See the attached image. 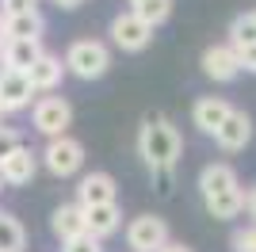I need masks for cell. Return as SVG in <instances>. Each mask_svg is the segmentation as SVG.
<instances>
[{
	"mask_svg": "<svg viewBox=\"0 0 256 252\" xmlns=\"http://www.w3.org/2000/svg\"><path fill=\"white\" fill-rule=\"evenodd\" d=\"M180 149H184V142H180V134H176V126L164 115H146L142 118L138 153H142V160L150 164V172H157V168H176Z\"/></svg>",
	"mask_w": 256,
	"mask_h": 252,
	"instance_id": "6da1fadb",
	"label": "cell"
},
{
	"mask_svg": "<svg viewBox=\"0 0 256 252\" xmlns=\"http://www.w3.org/2000/svg\"><path fill=\"white\" fill-rule=\"evenodd\" d=\"M111 65V50L96 38H76L65 50V73L80 76V80H100Z\"/></svg>",
	"mask_w": 256,
	"mask_h": 252,
	"instance_id": "7a4b0ae2",
	"label": "cell"
},
{
	"mask_svg": "<svg viewBox=\"0 0 256 252\" xmlns=\"http://www.w3.org/2000/svg\"><path fill=\"white\" fill-rule=\"evenodd\" d=\"M31 122L38 134H46V142L50 138H65L69 126H73V107H69L65 96H42L31 107Z\"/></svg>",
	"mask_w": 256,
	"mask_h": 252,
	"instance_id": "3957f363",
	"label": "cell"
},
{
	"mask_svg": "<svg viewBox=\"0 0 256 252\" xmlns=\"http://www.w3.org/2000/svg\"><path fill=\"white\" fill-rule=\"evenodd\" d=\"M42 157V164H46V172H54V176H76L80 172V164H84V146L76 142V138H50L46 142V149L38 153Z\"/></svg>",
	"mask_w": 256,
	"mask_h": 252,
	"instance_id": "277c9868",
	"label": "cell"
},
{
	"mask_svg": "<svg viewBox=\"0 0 256 252\" xmlns=\"http://www.w3.org/2000/svg\"><path fill=\"white\" fill-rule=\"evenodd\" d=\"M168 244V226L157 214H142L126 226V248L130 252H160Z\"/></svg>",
	"mask_w": 256,
	"mask_h": 252,
	"instance_id": "5b68a950",
	"label": "cell"
},
{
	"mask_svg": "<svg viewBox=\"0 0 256 252\" xmlns=\"http://www.w3.org/2000/svg\"><path fill=\"white\" fill-rule=\"evenodd\" d=\"M111 42L126 54H138L153 42V27L146 20H138L134 12H118L115 20H111Z\"/></svg>",
	"mask_w": 256,
	"mask_h": 252,
	"instance_id": "8992f818",
	"label": "cell"
},
{
	"mask_svg": "<svg viewBox=\"0 0 256 252\" xmlns=\"http://www.w3.org/2000/svg\"><path fill=\"white\" fill-rule=\"evenodd\" d=\"M34 172H38V153L27 146H20L12 157L0 160V184H8V188H23V184H31Z\"/></svg>",
	"mask_w": 256,
	"mask_h": 252,
	"instance_id": "52a82bcc",
	"label": "cell"
},
{
	"mask_svg": "<svg viewBox=\"0 0 256 252\" xmlns=\"http://www.w3.org/2000/svg\"><path fill=\"white\" fill-rule=\"evenodd\" d=\"M199 191H203V202H210V199L241 191V180H237V172L230 164H206L199 172Z\"/></svg>",
	"mask_w": 256,
	"mask_h": 252,
	"instance_id": "ba28073f",
	"label": "cell"
},
{
	"mask_svg": "<svg viewBox=\"0 0 256 252\" xmlns=\"http://www.w3.org/2000/svg\"><path fill=\"white\" fill-rule=\"evenodd\" d=\"M31 96H34V88H31V80H27V73L0 69V107H4V115L31 107Z\"/></svg>",
	"mask_w": 256,
	"mask_h": 252,
	"instance_id": "9c48e42d",
	"label": "cell"
},
{
	"mask_svg": "<svg viewBox=\"0 0 256 252\" xmlns=\"http://www.w3.org/2000/svg\"><path fill=\"white\" fill-rule=\"evenodd\" d=\"M214 142H218L226 153H237V149H245L248 142H252V118H248L245 111H237V107H234V111H230V118L218 126Z\"/></svg>",
	"mask_w": 256,
	"mask_h": 252,
	"instance_id": "30bf717a",
	"label": "cell"
},
{
	"mask_svg": "<svg viewBox=\"0 0 256 252\" xmlns=\"http://www.w3.org/2000/svg\"><path fill=\"white\" fill-rule=\"evenodd\" d=\"M104 202H115V180L107 172H88L80 184H76V206H104Z\"/></svg>",
	"mask_w": 256,
	"mask_h": 252,
	"instance_id": "8fae6325",
	"label": "cell"
},
{
	"mask_svg": "<svg viewBox=\"0 0 256 252\" xmlns=\"http://www.w3.org/2000/svg\"><path fill=\"white\" fill-rule=\"evenodd\" d=\"M230 111H234V107L226 104L222 96H199L195 107H192V122L199 126L203 134H218V126L230 118Z\"/></svg>",
	"mask_w": 256,
	"mask_h": 252,
	"instance_id": "7c38bea8",
	"label": "cell"
},
{
	"mask_svg": "<svg viewBox=\"0 0 256 252\" xmlns=\"http://www.w3.org/2000/svg\"><path fill=\"white\" fill-rule=\"evenodd\" d=\"M203 73L210 76V80H222V84H230L237 73H241L237 54H234L230 42H226V46H206L203 50Z\"/></svg>",
	"mask_w": 256,
	"mask_h": 252,
	"instance_id": "4fadbf2b",
	"label": "cell"
},
{
	"mask_svg": "<svg viewBox=\"0 0 256 252\" xmlns=\"http://www.w3.org/2000/svg\"><path fill=\"white\" fill-rule=\"evenodd\" d=\"M80 210H84V206H80ZM118 226H122V210H118V202H104V206H88L84 210V233H88V237H96V241L111 237Z\"/></svg>",
	"mask_w": 256,
	"mask_h": 252,
	"instance_id": "5bb4252c",
	"label": "cell"
},
{
	"mask_svg": "<svg viewBox=\"0 0 256 252\" xmlns=\"http://www.w3.org/2000/svg\"><path fill=\"white\" fill-rule=\"evenodd\" d=\"M50 230L58 241H76V237H84V210L76 206V202H62V206L50 214Z\"/></svg>",
	"mask_w": 256,
	"mask_h": 252,
	"instance_id": "9a60e30c",
	"label": "cell"
},
{
	"mask_svg": "<svg viewBox=\"0 0 256 252\" xmlns=\"http://www.w3.org/2000/svg\"><path fill=\"white\" fill-rule=\"evenodd\" d=\"M62 76H65V62H62V58H54V54H42V58L31 65L27 80H31L34 92H54V88L62 84Z\"/></svg>",
	"mask_w": 256,
	"mask_h": 252,
	"instance_id": "2e32d148",
	"label": "cell"
},
{
	"mask_svg": "<svg viewBox=\"0 0 256 252\" xmlns=\"http://www.w3.org/2000/svg\"><path fill=\"white\" fill-rule=\"evenodd\" d=\"M42 31H46L42 12H27V16H12V20H4V34H8V42H38Z\"/></svg>",
	"mask_w": 256,
	"mask_h": 252,
	"instance_id": "e0dca14e",
	"label": "cell"
},
{
	"mask_svg": "<svg viewBox=\"0 0 256 252\" xmlns=\"http://www.w3.org/2000/svg\"><path fill=\"white\" fill-rule=\"evenodd\" d=\"M42 42H8L4 46V69L12 73H31V65L42 58Z\"/></svg>",
	"mask_w": 256,
	"mask_h": 252,
	"instance_id": "ac0fdd59",
	"label": "cell"
},
{
	"mask_svg": "<svg viewBox=\"0 0 256 252\" xmlns=\"http://www.w3.org/2000/svg\"><path fill=\"white\" fill-rule=\"evenodd\" d=\"M23 244H27V233H23L20 218L0 210V252H23Z\"/></svg>",
	"mask_w": 256,
	"mask_h": 252,
	"instance_id": "d6986e66",
	"label": "cell"
},
{
	"mask_svg": "<svg viewBox=\"0 0 256 252\" xmlns=\"http://www.w3.org/2000/svg\"><path fill=\"white\" fill-rule=\"evenodd\" d=\"M130 12L138 16V20H146L150 27H157V23H164L172 16V0H126Z\"/></svg>",
	"mask_w": 256,
	"mask_h": 252,
	"instance_id": "ffe728a7",
	"label": "cell"
},
{
	"mask_svg": "<svg viewBox=\"0 0 256 252\" xmlns=\"http://www.w3.org/2000/svg\"><path fill=\"white\" fill-rule=\"evenodd\" d=\"M206 210H210V218H222V222L237 218V214L245 210V191H234V195H222V199H210V202H206Z\"/></svg>",
	"mask_w": 256,
	"mask_h": 252,
	"instance_id": "44dd1931",
	"label": "cell"
},
{
	"mask_svg": "<svg viewBox=\"0 0 256 252\" xmlns=\"http://www.w3.org/2000/svg\"><path fill=\"white\" fill-rule=\"evenodd\" d=\"M230 46H256V16L245 12L230 23Z\"/></svg>",
	"mask_w": 256,
	"mask_h": 252,
	"instance_id": "7402d4cb",
	"label": "cell"
},
{
	"mask_svg": "<svg viewBox=\"0 0 256 252\" xmlns=\"http://www.w3.org/2000/svg\"><path fill=\"white\" fill-rule=\"evenodd\" d=\"M27 12H38V0H0V16H4V20L27 16Z\"/></svg>",
	"mask_w": 256,
	"mask_h": 252,
	"instance_id": "603a6c76",
	"label": "cell"
},
{
	"mask_svg": "<svg viewBox=\"0 0 256 252\" xmlns=\"http://www.w3.org/2000/svg\"><path fill=\"white\" fill-rule=\"evenodd\" d=\"M20 146H23V142H20V130H12V126H0V160L12 157V153H16Z\"/></svg>",
	"mask_w": 256,
	"mask_h": 252,
	"instance_id": "cb8c5ba5",
	"label": "cell"
},
{
	"mask_svg": "<svg viewBox=\"0 0 256 252\" xmlns=\"http://www.w3.org/2000/svg\"><path fill=\"white\" fill-rule=\"evenodd\" d=\"M62 252H104V248H100L96 237H88V233H84V237H76V241H65Z\"/></svg>",
	"mask_w": 256,
	"mask_h": 252,
	"instance_id": "d4e9b609",
	"label": "cell"
},
{
	"mask_svg": "<svg viewBox=\"0 0 256 252\" xmlns=\"http://www.w3.org/2000/svg\"><path fill=\"white\" fill-rule=\"evenodd\" d=\"M234 248H237V252H256V226L234 233Z\"/></svg>",
	"mask_w": 256,
	"mask_h": 252,
	"instance_id": "484cf974",
	"label": "cell"
},
{
	"mask_svg": "<svg viewBox=\"0 0 256 252\" xmlns=\"http://www.w3.org/2000/svg\"><path fill=\"white\" fill-rule=\"evenodd\" d=\"M234 54H237V65H241V69L256 73V46H234Z\"/></svg>",
	"mask_w": 256,
	"mask_h": 252,
	"instance_id": "4316f807",
	"label": "cell"
},
{
	"mask_svg": "<svg viewBox=\"0 0 256 252\" xmlns=\"http://www.w3.org/2000/svg\"><path fill=\"white\" fill-rule=\"evenodd\" d=\"M153 184H157L160 195H168L172 191V168H157V172H153Z\"/></svg>",
	"mask_w": 256,
	"mask_h": 252,
	"instance_id": "83f0119b",
	"label": "cell"
},
{
	"mask_svg": "<svg viewBox=\"0 0 256 252\" xmlns=\"http://www.w3.org/2000/svg\"><path fill=\"white\" fill-rule=\"evenodd\" d=\"M245 210H248V218H252V226H256V188L245 191Z\"/></svg>",
	"mask_w": 256,
	"mask_h": 252,
	"instance_id": "f1b7e54d",
	"label": "cell"
},
{
	"mask_svg": "<svg viewBox=\"0 0 256 252\" xmlns=\"http://www.w3.org/2000/svg\"><path fill=\"white\" fill-rule=\"evenodd\" d=\"M160 252H192V248H188V244H180V241H168Z\"/></svg>",
	"mask_w": 256,
	"mask_h": 252,
	"instance_id": "f546056e",
	"label": "cell"
},
{
	"mask_svg": "<svg viewBox=\"0 0 256 252\" xmlns=\"http://www.w3.org/2000/svg\"><path fill=\"white\" fill-rule=\"evenodd\" d=\"M58 8H65V12H73V8H80V0H54Z\"/></svg>",
	"mask_w": 256,
	"mask_h": 252,
	"instance_id": "4dcf8cb0",
	"label": "cell"
},
{
	"mask_svg": "<svg viewBox=\"0 0 256 252\" xmlns=\"http://www.w3.org/2000/svg\"><path fill=\"white\" fill-rule=\"evenodd\" d=\"M8 46V34H4V16H0V50Z\"/></svg>",
	"mask_w": 256,
	"mask_h": 252,
	"instance_id": "1f68e13d",
	"label": "cell"
},
{
	"mask_svg": "<svg viewBox=\"0 0 256 252\" xmlns=\"http://www.w3.org/2000/svg\"><path fill=\"white\" fill-rule=\"evenodd\" d=\"M0 118H4V107H0Z\"/></svg>",
	"mask_w": 256,
	"mask_h": 252,
	"instance_id": "d6a6232c",
	"label": "cell"
},
{
	"mask_svg": "<svg viewBox=\"0 0 256 252\" xmlns=\"http://www.w3.org/2000/svg\"><path fill=\"white\" fill-rule=\"evenodd\" d=\"M252 16H256V12H252Z\"/></svg>",
	"mask_w": 256,
	"mask_h": 252,
	"instance_id": "836d02e7",
	"label": "cell"
}]
</instances>
